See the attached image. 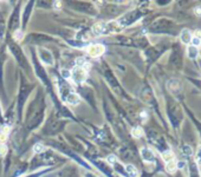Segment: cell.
Returning <instances> with one entry per match:
<instances>
[{
    "mask_svg": "<svg viewBox=\"0 0 201 177\" xmlns=\"http://www.w3.org/2000/svg\"><path fill=\"white\" fill-rule=\"evenodd\" d=\"M182 151H183V154H185L186 156H192V155H193V150H192V148L188 146V145H185V146L182 148Z\"/></svg>",
    "mask_w": 201,
    "mask_h": 177,
    "instance_id": "cell-26",
    "label": "cell"
},
{
    "mask_svg": "<svg viewBox=\"0 0 201 177\" xmlns=\"http://www.w3.org/2000/svg\"><path fill=\"white\" fill-rule=\"evenodd\" d=\"M139 18H140V15H137L136 12H130V13H127L126 15H122L121 18H118V19L116 20V24L120 27H126L131 25Z\"/></svg>",
    "mask_w": 201,
    "mask_h": 177,
    "instance_id": "cell-7",
    "label": "cell"
},
{
    "mask_svg": "<svg viewBox=\"0 0 201 177\" xmlns=\"http://www.w3.org/2000/svg\"><path fill=\"white\" fill-rule=\"evenodd\" d=\"M8 27H10V31H15L19 27V7H15V10L13 11L11 19H10Z\"/></svg>",
    "mask_w": 201,
    "mask_h": 177,
    "instance_id": "cell-15",
    "label": "cell"
},
{
    "mask_svg": "<svg viewBox=\"0 0 201 177\" xmlns=\"http://www.w3.org/2000/svg\"><path fill=\"white\" fill-rule=\"evenodd\" d=\"M32 60H33V65H34V71H36V74L39 77V79L45 84V85L49 87V90L50 91H52V89H51V83H50V80H49V78H47V74L46 72H45V70L43 69V66L40 65L39 60L37 59V57H36V53H33L32 54Z\"/></svg>",
    "mask_w": 201,
    "mask_h": 177,
    "instance_id": "cell-5",
    "label": "cell"
},
{
    "mask_svg": "<svg viewBox=\"0 0 201 177\" xmlns=\"http://www.w3.org/2000/svg\"><path fill=\"white\" fill-rule=\"evenodd\" d=\"M58 85H59L60 98H62L63 102H66V103H69V104H71V105L79 104V102H80L79 96H78L76 92H74L72 87L67 84V82H65L64 79H60Z\"/></svg>",
    "mask_w": 201,
    "mask_h": 177,
    "instance_id": "cell-2",
    "label": "cell"
},
{
    "mask_svg": "<svg viewBox=\"0 0 201 177\" xmlns=\"http://www.w3.org/2000/svg\"><path fill=\"white\" fill-rule=\"evenodd\" d=\"M194 12H195L196 14H198V15H201V7H200V6L195 7Z\"/></svg>",
    "mask_w": 201,
    "mask_h": 177,
    "instance_id": "cell-34",
    "label": "cell"
},
{
    "mask_svg": "<svg viewBox=\"0 0 201 177\" xmlns=\"http://www.w3.org/2000/svg\"><path fill=\"white\" fill-rule=\"evenodd\" d=\"M8 47H10V51H11L12 54H13V57L17 59L18 64H19L23 69H25L26 71H30L31 67H30V64L27 63V59H26V57H25L24 52H23V50H21L15 43H10V44H8Z\"/></svg>",
    "mask_w": 201,
    "mask_h": 177,
    "instance_id": "cell-3",
    "label": "cell"
},
{
    "mask_svg": "<svg viewBox=\"0 0 201 177\" xmlns=\"http://www.w3.org/2000/svg\"><path fill=\"white\" fill-rule=\"evenodd\" d=\"M49 170H43V171H39V172H34V174H32V175H28V176L26 177H39L41 176V175H44V174H46Z\"/></svg>",
    "mask_w": 201,
    "mask_h": 177,
    "instance_id": "cell-30",
    "label": "cell"
},
{
    "mask_svg": "<svg viewBox=\"0 0 201 177\" xmlns=\"http://www.w3.org/2000/svg\"><path fill=\"white\" fill-rule=\"evenodd\" d=\"M192 37H193V36L190 34L189 30H187V28H185V30L181 31L180 39L183 44H189V43H190V39H192Z\"/></svg>",
    "mask_w": 201,
    "mask_h": 177,
    "instance_id": "cell-19",
    "label": "cell"
},
{
    "mask_svg": "<svg viewBox=\"0 0 201 177\" xmlns=\"http://www.w3.org/2000/svg\"><path fill=\"white\" fill-rule=\"evenodd\" d=\"M185 166H186V163H185L183 161H180V162L176 163V168H177V169H183Z\"/></svg>",
    "mask_w": 201,
    "mask_h": 177,
    "instance_id": "cell-32",
    "label": "cell"
},
{
    "mask_svg": "<svg viewBox=\"0 0 201 177\" xmlns=\"http://www.w3.org/2000/svg\"><path fill=\"white\" fill-rule=\"evenodd\" d=\"M71 4L76 5V6H74L75 8L80 10L83 12H88V13H91L92 12V6H90L89 4H83V2H71Z\"/></svg>",
    "mask_w": 201,
    "mask_h": 177,
    "instance_id": "cell-18",
    "label": "cell"
},
{
    "mask_svg": "<svg viewBox=\"0 0 201 177\" xmlns=\"http://www.w3.org/2000/svg\"><path fill=\"white\" fill-rule=\"evenodd\" d=\"M2 120V117H1V107H0V122Z\"/></svg>",
    "mask_w": 201,
    "mask_h": 177,
    "instance_id": "cell-37",
    "label": "cell"
},
{
    "mask_svg": "<svg viewBox=\"0 0 201 177\" xmlns=\"http://www.w3.org/2000/svg\"><path fill=\"white\" fill-rule=\"evenodd\" d=\"M162 159H163L166 163H169V162L174 161V154H173V151H170V150L163 151V152H162Z\"/></svg>",
    "mask_w": 201,
    "mask_h": 177,
    "instance_id": "cell-22",
    "label": "cell"
},
{
    "mask_svg": "<svg viewBox=\"0 0 201 177\" xmlns=\"http://www.w3.org/2000/svg\"><path fill=\"white\" fill-rule=\"evenodd\" d=\"M33 1H31V2H28L27 4L26 8H25V11H24V17H23V28H25L26 27V24L27 21H28V18H30V14H31V11H32V7H33Z\"/></svg>",
    "mask_w": 201,
    "mask_h": 177,
    "instance_id": "cell-17",
    "label": "cell"
},
{
    "mask_svg": "<svg viewBox=\"0 0 201 177\" xmlns=\"http://www.w3.org/2000/svg\"><path fill=\"white\" fill-rule=\"evenodd\" d=\"M90 161L92 162V163L100 169L103 174H105L108 177H113V175H111V170H110V166L108 165V164H105V162H103V161H100V159H94V158H90Z\"/></svg>",
    "mask_w": 201,
    "mask_h": 177,
    "instance_id": "cell-14",
    "label": "cell"
},
{
    "mask_svg": "<svg viewBox=\"0 0 201 177\" xmlns=\"http://www.w3.org/2000/svg\"><path fill=\"white\" fill-rule=\"evenodd\" d=\"M52 145H54V146H56L57 149H59V150L62 151V152H64L65 155H67V156H70V157L72 158V159H75V161H76L77 163L80 164L82 166H84V168H88V169H90V165H89V164H88V163H85V162H84V161H83L82 158L78 157L77 155H75V154H74V152H72V151L67 150V149H65V148H64V146H62V145L53 144V143H52Z\"/></svg>",
    "mask_w": 201,
    "mask_h": 177,
    "instance_id": "cell-12",
    "label": "cell"
},
{
    "mask_svg": "<svg viewBox=\"0 0 201 177\" xmlns=\"http://www.w3.org/2000/svg\"><path fill=\"white\" fill-rule=\"evenodd\" d=\"M2 60H4V54L0 52V84H1V76H2Z\"/></svg>",
    "mask_w": 201,
    "mask_h": 177,
    "instance_id": "cell-29",
    "label": "cell"
},
{
    "mask_svg": "<svg viewBox=\"0 0 201 177\" xmlns=\"http://www.w3.org/2000/svg\"><path fill=\"white\" fill-rule=\"evenodd\" d=\"M176 162L175 161H172V162H169V163H166V170L168 172H170V174H173L176 171Z\"/></svg>",
    "mask_w": 201,
    "mask_h": 177,
    "instance_id": "cell-24",
    "label": "cell"
},
{
    "mask_svg": "<svg viewBox=\"0 0 201 177\" xmlns=\"http://www.w3.org/2000/svg\"><path fill=\"white\" fill-rule=\"evenodd\" d=\"M141 157L143 161H146V162H154L155 161V157H154V154H153V151L150 150V149H148V148H142L141 149Z\"/></svg>",
    "mask_w": 201,
    "mask_h": 177,
    "instance_id": "cell-16",
    "label": "cell"
},
{
    "mask_svg": "<svg viewBox=\"0 0 201 177\" xmlns=\"http://www.w3.org/2000/svg\"><path fill=\"white\" fill-rule=\"evenodd\" d=\"M187 56L189 59H196L198 58V56H199V51H198V48L194 47V46L189 45L187 47Z\"/></svg>",
    "mask_w": 201,
    "mask_h": 177,
    "instance_id": "cell-21",
    "label": "cell"
},
{
    "mask_svg": "<svg viewBox=\"0 0 201 177\" xmlns=\"http://www.w3.org/2000/svg\"><path fill=\"white\" fill-rule=\"evenodd\" d=\"M85 177H96V176H95V175H92V174H87V175H85Z\"/></svg>",
    "mask_w": 201,
    "mask_h": 177,
    "instance_id": "cell-36",
    "label": "cell"
},
{
    "mask_svg": "<svg viewBox=\"0 0 201 177\" xmlns=\"http://www.w3.org/2000/svg\"><path fill=\"white\" fill-rule=\"evenodd\" d=\"M190 45L192 46H194V47H199V46L201 45V39L200 38H198V37H192V39H190Z\"/></svg>",
    "mask_w": 201,
    "mask_h": 177,
    "instance_id": "cell-25",
    "label": "cell"
},
{
    "mask_svg": "<svg viewBox=\"0 0 201 177\" xmlns=\"http://www.w3.org/2000/svg\"><path fill=\"white\" fill-rule=\"evenodd\" d=\"M33 89V85H30L27 84L26 82L24 80L20 85V90H19V98H18V115H19V118H21V113H23V106H24V103L26 102L27 97L30 95L31 90Z\"/></svg>",
    "mask_w": 201,
    "mask_h": 177,
    "instance_id": "cell-4",
    "label": "cell"
},
{
    "mask_svg": "<svg viewBox=\"0 0 201 177\" xmlns=\"http://www.w3.org/2000/svg\"><path fill=\"white\" fill-rule=\"evenodd\" d=\"M65 124H66L65 120H62V119H53V120H51L50 123H47V125L45 126V129H44V133H45V135H50V136L56 135V133H58V132H60L63 129H64Z\"/></svg>",
    "mask_w": 201,
    "mask_h": 177,
    "instance_id": "cell-6",
    "label": "cell"
},
{
    "mask_svg": "<svg viewBox=\"0 0 201 177\" xmlns=\"http://www.w3.org/2000/svg\"><path fill=\"white\" fill-rule=\"evenodd\" d=\"M87 71L84 69H82V67H78V66H76L72 70V72H71V78L74 79V82L76 84L83 83L87 79Z\"/></svg>",
    "mask_w": 201,
    "mask_h": 177,
    "instance_id": "cell-11",
    "label": "cell"
},
{
    "mask_svg": "<svg viewBox=\"0 0 201 177\" xmlns=\"http://www.w3.org/2000/svg\"><path fill=\"white\" fill-rule=\"evenodd\" d=\"M103 74H104V77H105V79H107L108 84L111 86V89L113 90H115L116 92H118V93H121V87L120 85H118V83H117V80H116V78H115L114 76H113V73H111V71L108 69L107 66L104 67V70H103Z\"/></svg>",
    "mask_w": 201,
    "mask_h": 177,
    "instance_id": "cell-9",
    "label": "cell"
},
{
    "mask_svg": "<svg viewBox=\"0 0 201 177\" xmlns=\"http://www.w3.org/2000/svg\"><path fill=\"white\" fill-rule=\"evenodd\" d=\"M6 139V133H0V141L4 142Z\"/></svg>",
    "mask_w": 201,
    "mask_h": 177,
    "instance_id": "cell-35",
    "label": "cell"
},
{
    "mask_svg": "<svg viewBox=\"0 0 201 177\" xmlns=\"http://www.w3.org/2000/svg\"><path fill=\"white\" fill-rule=\"evenodd\" d=\"M126 172L129 177H137L139 176V171L135 168L133 164H128L126 165Z\"/></svg>",
    "mask_w": 201,
    "mask_h": 177,
    "instance_id": "cell-20",
    "label": "cell"
},
{
    "mask_svg": "<svg viewBox=\"0 0 201 177\" xmlns=\"http://www.w3.org/2000/svg\"><path fill=\"white\" fill-rule=\"evenodd\" d=\"M108 162L111 163V164H115L116 163V157H115L114 155H110V156L108 157Z\"/></svg>",
    "mask_w": 201,
    "mask_h": 177,
    "instance_id": "cell-33",
    "label": "cell"
},
{
    "mask_svg": "<svg viewBox=\"0 0 201 177\" xmlns=\"http://www.w3.org/2000/svg\"><path fill=\"white\" fill-rule=\"evenodd\" d=\"M38 54H39V59L41 63L46 64V65H53L54 58L52 53L50 52L45 47H39L38 48Z\"/></svg>",
    "mask_w": 201,
    "mask_h": 177,
    "instance_id": "cell-8",
    "label": "cell"
},
{
    "mask_svg": "<svg viewBox=\"0 0 201 177\" xmlns=\"http://www.w3.org/2000/svg\"><path fill=\"white\" fill-rule=\"evenodd\" d=\"M6 151H7L6 146H5L4 144H0V157L4 156V155L6 154Z\"/></svg>",
    "mask_w": 201,
    "mask_h": 177,
    "instance_id": "cell-31",
    "label": "cell"
},
{
    "mask_svg": "<svg viewBox=\"0 0 201 177\" xmlns=\"http://www.w3.org/2000/svg\"><path fill=\"white\" fill-rule=\"evenodd\" d=\"M26 40L28 43H32V44H43L45 41H52L53 38L45 36V34H41V33H32V34L27 36Z\"/></svg>",
    "mask_w": 201,
    "mask_h": 177,
    "instance_id": "cell-10",
    "label": "cell"
},
{
    "mask_svg": "<svg viewBox=\"0 0 201 177\" xmlns=\"http://www.w3.org/2000/svg\"><path fill=\"white\" fill-rule=\"evenodd\" d=\"M44 112H45L44 111V97L39 92L37 97L33 99V102L28 106L26 124H25L27 131H32L41 123V120L44 119Z\"/></svg>",
    "mask_w": 201,
    "mask_h": 177,
    "instance_id": "cell-1",
    "label": "cell"
},
{
    "mask_svg": "<svg viewBox=\"0 0 201 177\" xmlns=\"http://www.w3.org/2000/svg\"><path fill=\"white\" fill-rule=\"evenodd\" d=\"M62 77H63L64 80L67 78H70V77H71V72L67 71V70H62Z\"/></svg>",
    "mask_w": 201,
    "mask_h": 177,
    "instance_id": "cell-28",
    "label": "cell"
},
{
    "mask_svg": "<svg viewBox=\"0 0 201 177\" xmlns=\"http://www.w3.org/2000/svg\"><path fill=\"white\" fill-rule=\"evenodd\" d=\"M105 51V47L103 45H101V44H94V45H90L89 46V48H88V53L91 56V57H95V58H97V57H100L102 56L103 53Z\"/></svg>",
    "mask_w": 201,
    "mask_h": 177,
    "instance_id": "cell-13",
    "label": "cell"
},
{
    "mask_svg": "<svg viewBox=\"0 0 201 177\" xmlns=\"http://www.w3.org/2000/svg\"><path fill=\"white\" fill-rule=\"evenodd\" d=\"M131 135H133V137H135V138H141L143 136V129L140 128V126H136V128L133 129Z\"/></svg>",
    "mask_w": 201,
    "mask_h": 177,
    "instance_id": "cell-23",
    "label": "cell"
},
{
    "mask_svg": "<svg viewBox=\"0 0 201 177\" xmlns=\"http://www.w3.org/2000/svg\"><path fill=\"white\" fill-rule=\"evenodd\" d=\"M34 151L36 152H39V154H43V152L46 151V149H45V146L43 144H36L34 145Z\"/></svg>",
    "mask_w": 201,
    "mask_h": 177,
    "instance_id": "cell-27",
    "label": "cell"
}]
</instances>
